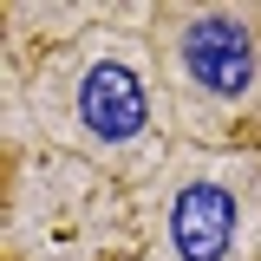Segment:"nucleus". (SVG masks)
<instances>
[{"instance_id":"nucleus-6","label":"nucleus","mask_w":261,"mask_h":261,"mask_svg":"<svg viewBox=\"0 0 261 261\" xmlns=\"http://www.w3.org/2000/svg\"><path fill=\"white\" fill-rule=\"evenodd\" d=\"M255 261H261V248H255Z\"/></svg>"},{"instance_id":"nucleus-4","label":"nucleus","mask_w":261,"mask_h":261,"mask_svg":"<svg viewBox=\"0 0 261 261\" xmlns=\"http://www.w3.org/2000/svg\"><path fill=\"white\" fill-rule=\"evenodd\" d=\"M137 248L163 261H255L261 248V150L176 144L137 196Z\"/></svg>"},{"instance_id":"nucleus-2","label":"nucleus","mask_w":261,"mask_h":261,"mask_svg":"<svg viewBox=\"0 0 261 261\" xmlns=\"http://www.w3.org/2000/svg\"><path fill=\"white\" fill-rule=\"evenodd\" d=\"M150 53L176 144L261 150V0H157Z\"/></svg>"},{"instance_id":"nucleus-5","label":"nucleus","mask_w":261,"mask_h":261,"mask_svg":"<svg viewBox=\"0 0 261 261\" xmlns=\"http://www.w3.org/2000/svg\"><path fill=\"white\" fill-rule=\"evenodd\" d=\"M124 261H163V255H150V248H130V255Z\"/></svg>"},{"instance_id":"nucleus-3","label":"nucleus","mask_w":261,"mask_h":261,"mask_svg":"<svg viewBox=\"0 0 261 261\" xmlns=\"http://www.w3.org/2000/svg\"><path fill=\"white\" fill-rule=\"evenodd\" d=\"M130 248H137V196L118 176L53 144H27L7 157L0 261H124Z\"/></svg>"},{"instance_id":"nucleus-1","label":"nucleus","mask_w":261,"mask_h":261,"mask_svg":"<svg viewBox=\"0 0 261 261\" xmlns=\"http://www.w3.org/2000/svg\"><path fill=\"white\" fill-rule=\"evenodd\" d=\"M27 130L33 144L118 176L130 196L150 190L176 150L150 53V7H105V20L79 39L39 46L27 59Z\"/></svg>"}]
</instances>
